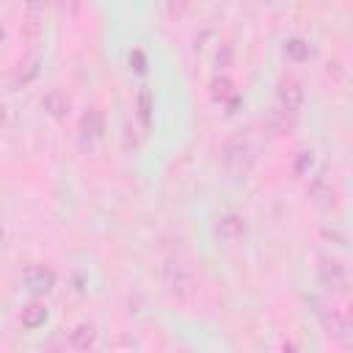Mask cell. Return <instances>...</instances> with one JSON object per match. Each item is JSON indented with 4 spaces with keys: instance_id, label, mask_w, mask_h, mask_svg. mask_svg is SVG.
Returning <instances> with one entry per match:
<instances>
[{
    "instance_id": "cell-1",
    "label": "cell",
    "mask_w": 353,
    "mask_h": 353,
    "mask_svg": "<svg viewBox=\"0 0 353 353\" xmlns=\"http://www.w3.org/2000/svg\"><path fill=\"white\" fill-rule=\"evenodd\" d=\"M221 165L226 171L229 179H243L248 176L251 165H254V152L245 135H229L221 146Z\"/></svg>"
},
{
    "instance_id": "cell-2",
    "label": "cell",
    "mask_w": 353,
    "mask_h": 353,
    "mask_svg": "<svg viewBox=\"0 0 353 353\" xmlns=\"http://www.w3.org/2000/svg\"><path fill=\"white\" fill-rule=\"evenodd\" d=\"M309 303H312V306H317V309H314V314H317V320H320L323 331H325L331 339H336V342H342V345H350V323H347V317H345L336 306L317 303L314 298H309Z\"/></svg>"
},
{
    "instance_id": "cell-3",
    "label": "cell",
    "mask_w": 353,
    "mask_h": 353,
    "mask_svg": "<svg viewBox=\"0 0 353 353\" xmlns=\"http://www.w3.org/2000/svg\"><path fill=\"white\" fill-rule=\"evenodd\" d=\"M317 281L331 292H347V268L336 256L317 259Z\"/></svg>"
},
{
    "instance_id": "cell-4",
    "label": "cell",
    "mask_w": 353,
    "mask_h": 353,
    "mask_svg": "<svg viewBox=\"0 0 353 353\" xmlns=\"http://www.w3.org/2000/svg\"><path fill=\"white\" fill-rule=\"evenodd\" d=\"M163 281H165V290L176 301H185L193 292V273L182 262H168L165 270H163Z\"/></svg>"
},
{
    "instance_id": "cell-5",
    "label": "cell",
    "mask_w": 353,
    "mask_h": 353,
    "mask_svg": "<svg viewBox=\"0 0 353 353\" xmlns=\"http://www.w3.org/2000/svg\"><path fill=\"white\" fill-rule=\"evenodd\" d=\"M22 284L28 287V292L33 295H47L55 287V270L47 265H30L22 273Z\"/></svg>"
},
{
    "instance_id": "cell-6",
    "label": "cell",
    "mask_w": 353,
    "mask_h": 353,
    "mask_svg": "<svg viewBox=\"0 0 353 353\" xmlns=\"http://www.w3.org/2000/svg\"><path fill=\"white\" fill-rule=\"evenodd\" d=\"M303 97H306V94H303V85H301L298 80H292V77L281 80V83H279V88H276V102H279V108L292 110V113H298V110H301Z\"/></svg>"
},
{
    "instance_id": "cell-7",
    "label": "cell",
    "mask_w": 353,
    "mask_h": 353,
    "mask_svg": "<svg viewBox=\"0 0 353 353\" xmlns=\"http://www.w3.org/2000/svg\"><path fill=\"white\" fill-rule=\"evenodd\" d=\"M265 127L273 132V135H287V132H292V127H295V113L292 110H284V108H279V105H273V108H268L265 110Z\"/></svg>"
},
{
    "instance_id": "cell-8",
    "label": "cell",
    "mask_w": 353,
    "mask_h": 353,
    "mask_svg": "<svg viewBox=\"0 0 353 353\" xmlns=\"http://www.w3.org/2000/svg\"><path fill=\"white\" fill-rule=\"evenodd\" d=\"M80 132H83L85 141H99L102 132H105V116H102V110L88 108L83 113V119H80Z\"/></svg>"
},
{
    "instance_id": "cell-9",
    "label": "cell",
    "mask_w": 353,
    "mask_h": 353,
    "mask_svg": "<svg viewBox=\"0 0 353 353\" xmlns=\"http://www.w3.org/2000/svg\"><path fill=\"white\" fill-rule=\"evenodd\" d=\"M152 110H154V97H152V88L149 85H141L138 94H135V116L141 121L143 130L152 127Z\"/></svg>"
},
{
    "instance_id": "cell-10",
    "label": "cell",
    "mask_w": 353,
    "mask_h": 353,
    "mask_svg": "<svg viewBox=\"0 0 353 353\" xmlns=\"http://www.w3.org/2000/svg\"><path fill=\"white\" fill-rule=\"evenodd\" d=\"M41 108L52 116V119H63L69 113V97L58 88H50L44 97H41Z\"/></svg>"
},
{
    "instance_id": "cell-11",
    "label": "cell",
    "mask_w": 353,
    "mask_h": 353,
    "mask_svg": "<svg viewBox=\"0 0 353 353\" xmlns=\"http://www.w3.org/2000/svg\"><path fill=\"white\" fill-rule=\"evenodd\" d=\"M215 232H218V237H221L223 243H234L237 237H243L245 223H243V218H240V215H223V218L218 221Z\"/></svg>"
},
{
    "instance_id": "cell-12",
    "label": "cell",
    "mask_w": 353,
    "mask_h": 353,
    "mask_svg": "<svg viewBox=\"0 0 353 353\" xmlns=\"http://www.w3.org/2000/svg\"><path fill=\"white\" fill-rule=\"evenodd\" d=\"M94 342H97V331L91 323H80L69 331V345L74 350H88V347H94Z\"/></svg>"
},
{
    "instance_id": "cell-13",
    "label": "cell",
    "mask_w": 353,
    "mask_h": 353,
    "mask_svg": "<svg viewBox=\"0 0 353 353\" xmlns=\"http://www.w3.org/2000/svg\"><path fill=\"white\" fill-rule=\"evenodd\" d=\"M284 55L292 63H303V61L312 58V44L306 39H301V36H292V39L284 41Z\"/></svg>"
},
{
    "instance_id": "cell-14",
    "label": "cell",
    "mask_w": 353,
    "mask_h": 353,
    "mask_svg": "<svg viewBox=\"0 0 353 353\" xmlns=\"http://www.w3.org/2000/svg\"><path fill=\"white\" fill-rule=\"evenodd\" d=\"M19 320H22V325L30 328V331H33V328H41V325L47 323V306L39 303V301H30V303L22 309Z\"/></svg>"
},
{
    "instance_id": "cell-15",
    "label": "cell",
    "mask_w": 353,
    "mask_h": 353,
    "mask_svg": "<svg viewBox=\"0 0 353 353\" xmlns=\"http://www.w3.org/2000/svg\"><path fill=\"white\" fill-rule=\"evenodd\" d=\"M312 199H314V204L317 207H323V210H328L331 204H334V190H331V185L328 182H323V179H317V182H312Z\"/></svg>"
},
{
    "instance_id": "cell-16",
    "label": "cell",
    "mask_w": 353,
    "mask_h": 353,
    "mask_svg": "<svg viewBox=\"0 0 353 353\" xmlns=\"http://www.w3.org/2000/svg\"><path fill=\"white\" fill-rule=\"evenodd\" d=\"M232 94H234V88H232V80H229V77H215V80L210 83V97H212V102H218V105H223Z\"/></svg>"
},
{
    "instance_id": "cell-17",
    "label": "cell",
    "mask_w": 353,
    "mask_h": 353,
    "mask_svg": "<svg viewBox=\"0 0 353 353\" xmlns=\"http://www.w3.org/2000/svg\"><path fill=\"white\" fill-rule=\"evenodd\" d=\"M312 168H314V152L312 149H301L295 154V160H292V174L295 176H306Z\"/></svg>"
},
{
    "instance_id": "cell-18",
    "label": "cell",
    "mask_w": 353,
    "mask_h": 353,
    "mask_svg": "<svg viewBox=\"0 0 353 353\" xmlns=\"http://www.w3.org/2000/svg\"><path fill=\"white\" fill-rule=\"evenodd\" d=\"M130 66L143 74V72H146V55H143L141 50H132V52H130Z\"/></svg>"
},
{
    "instance_id": "cell-19",
    "label": "cell",
    "mask_w": 353,
    "mask_h": 353,
    "mask_svg": "<svg viewBox=\"0 0 353 353\" xmlns=\"http://www.w3.org/2000/svg\"><path fill=\"white\" fill-rule=\"evenodd\" d=\"M47 3H50V0H28V6H30V8H44Z\"/></svg>"
},
{
    "instance_id": "cell-20",
    "label": "cell",
    "mask_w": 353,
    "mask_h": 353,
    "mask_svg": "<svg viewBox=\"0 0 353 353\" xmlns=\"http://www.w3.org/2000/svg\"><path fill=\"white\" fill-rule=\"evenodd\" d=\"M3 124H6V108L0 105V127H3Z\"/></svg>"
},
{
    "instance_id": "cell-21",
    "label": "cell",
    "mask_w": 353,
    "mask_h": 353,
    "mask_svg": "<svg viewBox=\"0 0 353 353\" xmlns=\"http://www.w3.org/2000/svg\"><path fill=\"white\" fill-rule=\"evenodd\" d=\"M259 3H268V6H270V3H276V0H259Z\"/></svg>"
},
{
    "instance_id": "cell-22",
    "label": "cell",
    "mask_w": 353,
    "mask_h": 353,
    "mask_svg": "<svg viewBox=\"0 0 353 353\" xmlns=\"http://www.w3.org/2000/svg\"><path fill=\"white\" fill-rule=\"evenodd\" d=\"M0 240H3V226H0Z\"/></svg>"
}]
</instances>
